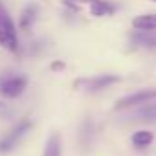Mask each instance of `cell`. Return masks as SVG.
Wrapping results in <instances>:
<instances>
[{"label": "cell", "mask_w": 156, "mask_h": 156, "mask_svg": "<svg viewBox=\"0 0 156 156\" xmlns=\"http://www.w3.org/2000/svg\"><path fill=\"white\" fill-rule=\"evenodd\" d=\"M0 42H2L8 50L17 51L19 48V41H17V30L13 20L9 19V15L0 8Z\"/></svg>", "instance_id": "cell-1"}, {"label": "cell", "mask_w": 156, "mask_h": 156, "mask_svg": "<svg viewBox=\"0 0 156 156\" xmlns=\"http://www.w3.org/2000/svg\"><path fill=\"white\" fill-rule=\"evenodd\" d=\"M28 79L24 75H4L0 79V94L6 98H17L24 92Z\"/></svg>", "instance_id": "cell-2"}, {"label": "cell", "mask_w": 156, "mask_h": 156, "mask_svg": "<svg viewBox=\"0 0 156 156\" xmlns=\"http://www.w3.org/2000/svg\"><path fill=\"white\" fill-rule=\"evenodd\" d=\"M119 81L118 75H98V77H90V79H79L75 81V88L79 90H88V92H96V90H103L114 83Z\"/></svg>", "instance_id": "cell-3"}, {"label": "cell", "mask_w": 156, "mask_h": 156, "mask_svg": "<svg viewBox=\"0 0 156 156\" xmlns=\"http://www.w3.org/2000/svg\"><path fill=\"white\" fill-rule=\"evenodd\" d=\"M154 98H156V88H152V90H141V92H136V94H130V96H125V98L118 99V103L114 105V108L116 110L129 108V107H134V105L147 103V101H151Z\"/></svg>", "instance_id": "cell-4"}, {"label": "cell", "mask_w": 156, "mask_h": 156, "mask_svg": "<svg viewBox=\"0 0 156 156\" xmlns=\"http://www.w3.org/2000/svg\"><path fill=\"white\" fill-rule=\"evenodd\" d=\"M130 41L132 44L140 46V48H147V50H156V33L154 31H141L136 30L130 33Z\"/></svg>", "instance_id": "cell-5"}, {"label": "cell", "mask_w": 156, "mask_h": 156, "mask_svg": "<svg viewBox=\"0 0 156 156\" xmlns=\"http://www.w3.org/2000/svg\"><path fill=\"white\" fill-rule=\"evenodd\" d=\"M37 15H39V8H37L35 4L26 6V8L22 9V13H20L19 28H20V30H24V31L31 30V26H33V24H35V20H37Z\"/></svg>", "instance_id": "cell-6"}, {"label": "cell", "mask_w": 156, "mask_h": 156, "mask_svg": "<svg viewBox=\"0 0 156 156\" xmlns=\"http://www.w3.org/2000/svg\"><path fill=\"white\" fill-rule=\"evenodd\" d=\"M61 154H62V141H61V136L57 132H53L44 145L42 156H61Z\"/></svg>", "instance_id": "cell-7"}, {"label": "cell", "mask_w": 156, "mask_h": 156, "mask_svg": "<svg viewBox=\"0 0 156 156\" xmlns=\"http://www.w3.org/2000/svg\"><path fill=\"white\" fill-rule=\"evenodd\" d=\"M90 11L94 17H107V15H112L116 11V6L107 2V0H94L90 6Z\"/></svg>", "instance_id": "cell-8"}, {"label": "cell", "mask_w": 156, "mask_h": 156, "mask_svg": "<svg viewBox=\"0 0 156 156\" xmlns=\"http://www.w3.org/2000/svg\"><path fill=\"white\" fill-rule=\"evenodd\" d=\"M132 26L141 31H152L156 30V13L152 15H140L132 20Z\"/></svg>", "instance_id": "cell-9"}, {"label": "cell", "mask_w": 156, "mask_h": 156, "mask_svg": "<svg viewBox=\"0 0 156 156\" xmlns=\"http://www.w3.org/2000/svg\"><path fill=\"white\" fill-rule=\"evenodd\" d=\"M30 127H31V123H30L28 119L20 121V123H19V125H17V127H15V129L8 134V136H6V140H8V141H11L13 145H17V141H19V140H20V138L28 132V130H30Z\"/></svg>", "instance_id": "cell-10"}, {"label": "cell", "mask_w": 156, "mask_h": 156, "mask_svg": "<svg viewBox=\"0 0 156 156\" xmlns=\"http://www.w3.org/2000/svg\"><path fill=\"white\" fill-rule=\"evenodd\" d=\"M152 138H154L152 132H149V130H138V132L132 134V145L136 149H145V147L151 145Z\"/></svg>", "instance_id": "cell-11"}, {"label": "cell", "mask_w": 156, "mask_h": 156, "mask_svg": "<svg viewBox=\"0 0 156 156\" xmlns=\"http://www.w3.org/2000/svg\"><path fill=\"white\" fill-rule=\"evenodd\" d=\"M140 119H143V121H156V101H154V103L147 101V105L141 107V110H140Z\"/></svg>", "instance_id": "cell-12"}, {"label": "cell", "mask_w": 156, "mask_h": 156, "mask_svg": "<svg viewBox=\"0 0 156 156\" xmlns=\"http://www.w3.org/2000/svg\"><path fill=\"white\" fill-rule=\"evenodd\" d=\"M50 68H51L53 72H59V70H64V62H62V61H53Z\"/></svg>", "instance_id": "cell-13"}, {"label": "cell", "mask_w": 156, "mask_h": 156, "mask_svg": "<svg viewBox=\"0 0 156 156\" xmlns=\"http://www.w3.org/2000/svg\"><path fill=\"white\" fill-rule=\"evenodd\" d=\"M77 2H94V0H77Z\"/></svg>", "instance_id": "cell-14"}, {"label": "cell", "mask_w": 156, "mask_h": 156, "mask_svg": "<svg viewBox=\"0 0 156 156\" xmlns=\"http://www.w3.org/2000/svg\"><path fill=\"white\" fill-rule=\"evenodd\" d=\"M2 107H4V105H2V103H0V108H2Z\"/></svg>", "instance_id": "cell-15"}, {"label": "cell", "mask_w": 156, "mask_h": 156, "mask_svg": "<svg viewBox=\"0 0 156 156\" xmlns=\"http://www.w3.org/2000/svg\"><path fill=\"white\" fill-rule=\"evenodd\" d=\"M152 2H156V0H152Z\"/></svg>", "instance_id": "cell-16"}]
</instances>
